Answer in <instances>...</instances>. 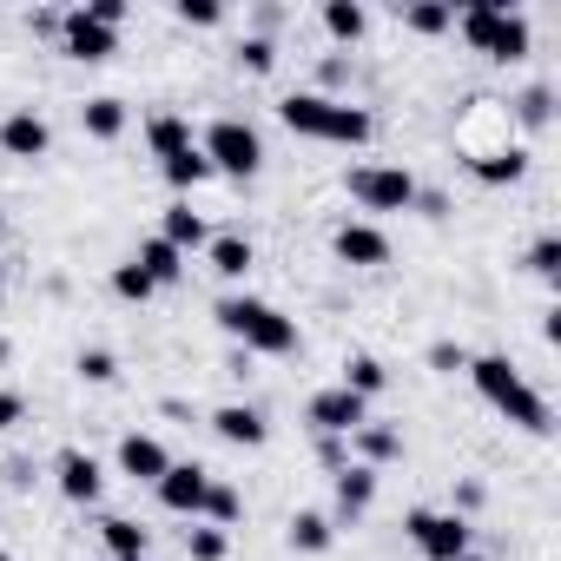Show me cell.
Instances as JSON below:
<instances>
[{"label": "cell", "mask_w": 561, "mask_h": 561, "mask_svg": "<svg viewBox=\"0 0 561 561\" xmlns=\"http://www.w3.org/2000/svg\"><path fill=\"white\" fill-rule=\"evenodd\" d=\"M383 383H390V370H383L377 357H364V351H357V357H344V390H351V397H364V403H370V397H383Z\"/></svg>", "instance_id": "484cf974"}, {"label": "cell", "mask_w": 561, "mask_h": 561, "mask_svg": "<svg viewBox=\"0 0 561 561\" xmlns=\"http://www.w3.org/2000/svg\"><path fill=\"white\" fill-rule=\"evenodd\" d=\"M351 443L364 449V469H377V462H397V456H403V436H397V430H383V423H364Z\"/></svg>", "instance_id": "83f0119b"}, {"label": "cell", "mask_w": 561, "mask_h": 561, "mask_svg": "<svg viewBox=\"0 0 561 561\" xmlns=\"http://www.w3.org/2000/svg\"><path fill=\"white\" fill-rule=\"evenodd\" d=\"M21 416H27V397L21 390H0V430H14Z\"/></svg>", "instance_id": "ab89813d"}, {"label": "cell", "mask_w": 561, "mask_h": 561, "mask_svg": "<svg viewBox=\"0 0 561 561\" xmlns=\"http://www.w3.org/2000/svg\"><path fill=\"white\" fill-rule=\"evenodd\" d=\"M100 541H106V554H113V561H139L152 535H146L139 522H126V515H106V522H100Z\"/></svg>", "instance_id": "44dd1931"}, {"label": "cell", "mask_w": 561, "mask_h": 561, "mask_svg": "<svg viewBox=\"0 0 561 561\" xmlns=\"http://www.w3.org/2000/svg\"><path fill=\"white\" fill-rule=\"evenodd\" d=\"M344 185H351V198H357L364 211H410L416 192H423L403 165H351Z\"/></svg>", "instance_id": "8992f818"}, {"label": "cell", "mask_w": 561, "mask_h": 561, "mask_svg": "<svg viewBox=\"0 0 561 561\" xmlns=\"http://www.w3.org/2000/svg\"><path fill=\"white\" fill-rule=\"evenodd\" d=\"M205 257H211V271L218 277H231V285H238V277L257 264V251H251V238H238V231H218L211 244H205Z\"/></svg>", "instance_id": "ac0fdd59"}, {"label": "cell", "mask_w": 561, "mask_h": 561, "mask_svg": "<svg viewBox=\"0 0 561 561\" xmlns=\"http://www.w3.org/2000/svg\"><path fill=\"white\" fill-rule=\"evenodd\" d=\"M370 502H377V469L344 462V469H337V515H344V522H357Z\"/></svg>", "instance_id": "e0dca14e"}, {"label": "cell", "mask_w": 561, "mask_h": 561, "mask_svg": "<svg viewBox=\"0 0 561 561\" xmlns=\"http://www.w3.org/2000/svg\"><path fill=\"white\" fill-rule=\"evenodd\" d=\"M469 172L482 185H515V179H528V152L522 146H489V152H469Z\"/></svg>", "instance_id": "9a60e30c"}, {"label": "cell", "mask_w": 561, "mask_h": 561, "mask_svg": "<svg viewBox=\"0 0 561 561\" xmlns=\"http://www.w3.org/2000/svg\"><path fill=\"white\" fill-rule=\"evenodd\" d=\"M218 331L225 337H238L244 344V357H298V318H285L277 305H264V298H218Z\"/></svg>", "instance_id": "7a4b0ae2"}, {"label": "cell", "mask_w": 561, "mask_h": 561, "mask_svg": "<svg viewBox=\"0 0 561 561\" xmlns=\"http://www.w3.org/2000/svg\"><path fill=\"white\" fill-rule=\"evenodd\" d=\"M0 152H8V159H47L54 152V126L34 106H21V113L0 119Z\"/></svg>", "instance_id": "8fae6325"}, {"label": "cell", "mask_w": 561, "mask_h": 561, "mask_svg": "<svg viewBox=\"0 0 561 561\" xmlns=\"http://www.w3.org/2000/svg\"><path fill=\"white\" fill-rule=\"evenodd\" d=\"M469 383L482 390V403H495L515 430H528V436H548L554 423H548V403L522 383V370L508 364V357H469Z\"/></svg>", "instance_id": "3957f363"}, {"label": "cell", "mask_w": 561, "mask_h": 561, "mask_svg": "<svg viewBox=\"0 0 561 561\" xmlns=\"http://www.w3.org/2000/svg\"><path fill=\"white\" fill-rule=\"evenodd\" d=\"M456 34H462L476 54L502 60V67H515V60L528 54V21L508 14V8H495V0H469V8L456 14Z\"/></svg>", "instance_id": "277c9868"}, {"label": "cell", "mask_w": 561, "mask_h": 561, "mask_svg": "<svg viewBox=\"0 0 561 561\" xmlns=\"http://www.w3.org/2000/svg\"><path fill=\"white\" fill-rule=\"evenodd\" d=\"M305 416H311V430H318V436H357V430L370 423V403H364V397H351V390L337 383V390H318Z\"/></svg>", "instance_id": "ba28073f"}, {"label": "cell", "mask_w": 561, "mask_h": 561, "mask_svg": "<svg viewBox=\"0 0 561 561\" xmlns=\"http://www.w3.org/2000/svg\"><path fill=\"white\" fill-rule=\"evenodd\" d=\"M456 561H489V554H476V548H469V554H456Z\"/></svg>", "instance_id": "b9f144b4"}, {"label": "cell", "mask_w": 561, "mask_h": 561, "mask_svg": "<svg viewBox=\"0 0 561 561\" xmlns=\"http://www.w3.org/2000/svg\"><path fill=\"white\" fill-rule=\"evenodd\" d=\"M80 14H87V21H100L106 34H119V21H126L133 8H126V0H87V8H80Z\"/></svg>", "instance_id": "74e56055"}, {"label": "cell", "mask_w": 561, "mask_h": 561, "mask_svg": "<svg viewBox=\"0 0 561 561\" xmlns=\"http://www.w3.org/2000/svg\"><path fill=\"white\" fill-rule=\"evenodd\" d=\"M548 106H554V93H548V87H528V93L515 100V113H522V126H548Z\"/></svg>", "instance_id": "8d00e7d4"}, {"label": "cell", "mask_w": 561, "mask_h": 561, "mask_svg": "<svg viewBox=\"0 0 561 561\" xmlns=\"http://www.w3.org/2000/svg\"><path fill=\"white\" fill-rule=\"evenodd\" d=\"M133 264L152 277V285H179V277H185V251H172L165 238H146V244L133 251Z\"/></svg>", "instance_id": "ffe728a7"}, {"label": "cell", "mask_w": 561, "mask_h": 561, "mask_svg": "<svg viewBox=\"0 0 561 561\" xmlns=\"http://www.w3.org/2000/svg\"><path fill=\"white\" fill-rule=\"evenodd\" d=\"M113 291H119L126 305H146V298H152L159 285H152V277H146V271H139V264L126 257V264H113Z\"/></svg>", "instance_id": "1f68e13d"}, {"label": "cell", "mask_w": 561, "mask_h": 561, "mask_svg": "<svg viewBox=\"0 0 561 561\" xmlns=\"http://www.w3.org/2000/svg\"><path fill=\"white\" fill-rule=\"evenodd\" d=\"M238 67H244V73H271V67H277V47H271L264 34H251V41L238 47Z\"/></svg>", "instance_id": "e575fe53"}, {"label": "cell", "mask_w": 561, "mask_h": 561, "mask_svg": "<svg viewBox=\"0 0 561 561\" xmlns=\"http://www.w3.org/2000/svg\"><path fill=\"white\" fill-rule=\"evenodd\" d=\"M0 561H14V554H8V548H0Z\"/></svg>", "instance_id": "7bdbcfd3"}, {"label": "cell", "mask_w": 561, "mask_h": 561, "mask_svg": "<svg viewBox=\"0 0 561 561\" xmlns=\"http://www.w3.org/2000/svg\"><path fill=\"white\" fill-rule=\"evenodd\" d=\"M73 370H80L87 383H113V377H119V364H113V351H80V357H73Z\"/></svg>", "instance_id": "d590c367"}, {"label": "cell", "mask_w": 561, "mask_h": 561, "mask_svg": "<svg viewBox=\"0 0 561 561\" xmlns=\"http://www.w3.org/2000/svg\"><path fill=\"white\" fill-rule=\"evenodd\" d=\"M159 165H165V185H172V192H192V185L211 179V165H205L198 146H185V152H172V159H159Z\"/></svg>", "instance_id": "4316f807"}, {"label": "cell", "mask_w": 561, "mask_h": 561, "mask_svg": "<svg viewBox=\"0 0 561 561\" xmlns=\"http://www.w3.org/2000/svg\"><path fill=\"white\" fill-rule=\"evenodd\" d=\"M172 469V456H165V443L159 436H119V476H133V482H159Z\"/></svg>", "instance_id": "5bb4252c"}, {"label": "cell", "mask_w": 561, "mask_h": 561, "mask_svg": "<svg viewBox=\"0 0 561 561\" xmlns=\"http://www.w3.org/2000/svg\"><path fill=\"white\" fill-rule=\"evenodd\" d=\"M205 515H211V528H231V522H244V495H238L231 482H211V495H205Z\"/></svg>", "instance_id": "4dcf8cb0"}, {"label": "cell", "mask_w": 561, "mask_h": 561, "mask_svg": "<svg viewBox=\"0 0 561 561\" xmlns=\"http://www.w3.org/2000/svg\"><path fill=\"white\" fill-rule=\"evenodd\" d=\"M198 152H205V165L225 172V179H257V165H264V139H257V126H244V119H211L205 139H198Z\"/></svg>", "instance_id": "5b68a950"}, {"label": "cell", "mask_w": 561, "mask_h": 561, "mask_svg": "<svg viewBox=\"0 0 561 561\" xmlns=\"http://www.w3.org/2000/svg\"><path fill=\"white\" fill-rule=\"evenodd\" d=\"M285 535H291V548H298V554H324V548L337 541V528H331V515H318V508H298Z\"/></svg>", "instance_id": "7402d4cb"}, {"label": "cell", "mask_w": 561, "mask_h": 561, "mask_svg": "<svg viewBox=\"0 0 561 561\" xmlns=\"http://www.w3.org/2000/svg\"><path fill=\"white\" fill-rule=\"evenodd\" d=\"M430 370H449L456 377V370H469V351L462 344H430Z\"/></svg>", "instance_id": "f35d334b"}, {"label": "cell", "mask_w": 561, "mask_h": 561, "mask_svg": "<svg viewBox=\"0 0 561 561\" xmlns=\"http://www.w3.org/2000/svg\"><path fill=\"white\" fill-rule=\"evenodd\" d=\"M159 238H165L172 251H198V244H211V225H205V218H198V211H192V205L179 198V205L165 211V225H159Z\"/></svg>", "instance_id": "d6986e66"}, {"label": "cell", "mask_w": 561, "mask_h": 561, "mask_svg": "<svg viewBox=\"0 0 561 561\" xmlns=\"http://www.w3.org/2000/svg\"><path fill=\"white\" fill-rule=\"evenodd\" d=\"M80 126H87V139H119V133H126V106H119L113 93H100V100L80 106Z\"/></svg>", "instance_id": "603a6c76"}, {"label": "cell", "mask_w": 561, "mask_h": 561, "mask_svg": "<svg viewBox=\"0 0 561 561\" xmlns=\"http://www.w3.org/2000/svg\"><path fill=\"white\" fill-rule=\"evenodd\" d=\"M416 205H423V218H443V211H449V198H443V192H416Z\"/></svg>", "instance_id": "60d3db41"}, {"label": "cell", "mask_w": 561, "mask_h": 561, "mask_svg": "<svg viewBox=\"0 0 561 561\" xmlns=\"http://www.w3.org/2000/svg\"><path fill=\"white\" fill-rule=\"evenodd\" d=\"M60 47H67V54H73V60H87V67H93V60H106V54H113V47H119V34H106V27H100V21H87V14H80V8H73V14H67V21H60Z\"/></svg>", "instance_id": "4fadbf2b"}, {"label": "cell", "mask_w": 561, "mask_h": 561, "mask_svg": "<svg viewBox=\"0 0 561 561\" xmlns=\"http://www.w3.org/2000/svg\"><path fill=\"white\" fill-rule=\"evenodd\" d=\"M146 146H152L159 159H172V152H185V146H198V139H192V126H185L179 113H152V119H146Z\"/></svg>", "instance_id": "cb8c5ba5"}, {"label": "cell", "mask_w": 561, "mask_h": 561, "mask_svg": "<svg viewBox=\"0 0 561 561\" xmlns=\"http://www.w3.org/2000/svg\"><path fill=\"white\" fill-rule=\"evenodd\" d=\"M528 271H535V277H548V285L561 277V238H554V231H541V238L528 244Z\"/></svg>", "instance_id": "d6a6232c"}, {"label": "cell", "mask_w": 561, "mask_h": 561, "mask_svg": "<svg viewBox=\"0 0 561 561\" xmlns=\"http://www.w3.org/2000/svg\"><path fill=\"white\" fill-rule=\"evenodd\" d=\"M185 554H192V561H225V554H231V535H225V528H211V522H192Z\"/></svg>", "instance_id": "f1b7e54d"}, {"label": "cell", "mask_w": 561, "mask_h": 561, "mask_svg": "<svg viewBox=\"0 0 561 561\" xmlns=\"http://www.w3.org/2000/svg\"><path fill=\"white\" fill-rule=\"evenodd\" d=\"M277 119H285L298 139H324V146H370L377 119L351 100H331V93H285L277 100Z\"/></svg>", "instance_id": "6da1fadb"}, {"label": "cell", "mask_w": 561, "mask_h": 561, "mask_svg": "<svg viewBox=\"0 0 561 561\" xmlns=\"http://www.w3.org/2000/svg\"><path fill=\"white\" fill-rule=\"evenodd\" d=\"M324 34L351 47V41H364V34H370V14L357 8V0H324Z\"/></svg>", "instance_id": "d4e9b609"}, {"label": "cell", "mask_w": 561, "mask_h": 561, "mask_svg": "<svg viewBox=\"0 0 561 561\" xmlns=\"http://www.w3.org/2000/svg\"><path fill=\"white\" fill-rule=\"evenodd\" d=\"M139 561H146V554H139Z\"/></svg>", "instance_id": "f6af8a7d"}, {"label": "cell", "mask_w": 561, "mask_h": 561, "mask_svg": "<svg viewBox=\"0 0 561 561\" xmlns=\"http://www.w3.org/2000/svg\"><path fill=\"white\" fill-rule=\"evenodd\" d=\"M410 34H449L456 27V8H443V0H416V8L403 14Z\"/></svg>", "instance_id": "f546056e"}, {"label": "cell", "mask_w": 561, "mask_h": 561, "mask_svg": "<svg viewBox=\"0 0 561 561\" xmlns=\"http://www.w3.org/2000/svg\"><path fill=\"white\" fill-rule=\"evenodd\" d=\"M0 285H8V271H0Z\"/></svg>", "instance_id": "ee69618b"}, {"label": "cell", "mask_w": 561, "mask_h": 561, "mask_svg": "<svg viewBox=\"0 0 561 561\" xmlns=\"http://www.w3.org/2000/svg\"><path fill=\"white\" fill-rule=\"evenodd\" d=\"M211 430L225 436V443H238V449H264V416L251 410V403H225V410H211Z\"/></svg>", "instance_id": "2e32d148"}, {"label": "cell", "mask_w": 561, "mask_h": 561, "mask_svg": "<svg viewBox=\"0 0 561 561\" xmlns=\"http://www.w3.org/2000/svg\"><path fill=\"white\" fill-rule=\"evenodd\" d=\"M403 535L430 554V561H456V554H469V522L462 515H430V508H410L403 515Z\"/></svg>", "instance_id": "52a82bcc"}, {"label": "cell", "mask_w": 561, "mask_h": 561, "mask_svg": "<svg viewBox=\"0 0 561 561\" xmlns=\"http://www.w3.org/2000/svg\"><path fill=\"white\" fill-rule=\"evenodd\" d=\"M179 27H218L225 21V8H218V0H179Z\"/></svg>", "instance_id": "836d02e7"}, {"label": "cell", "mask_w": 561, "mask_h": 561, "mask_svg": "<svg viewBox=\"0 0 561 561\" xmlns=\"http://www.w3.org/2000/svg\"><path fill=\"white\" fill-rule=\"evenodd\" d=\"M54 482H60L67 502L93 508L100 489H106V469H100V456H87V449H60V456H54Z\"/></svg>", "instance_id": "30bf717a"}, {"label": "cell", "mask_w": 561, "mask_h": 561, "mask_svg": "<svg viewBox=\"0 0 561 561\" xmlns=\"http://www.w3.org/2000/svg\"><path fill=\"white\" fill-rule=\"evenodd\" d=\"M152 489H159V502H165L172 515H192V522H198V515H205V495H211V469H205V462H172Z\"/></svg>", "instance_id": "9c48e42d"}, {"label": "cell", "mask_w": 561, "mask_h": 561, "mask_svg": "<svg viewBox=\"0 0 561 561\" xmlns=\"http://www.w3.org/2000/svg\"><path fill=\"white\" fill-rule=\"evenodd\" d=\"M331 251H337L344 264H357V271H377V264H390V238H383L377 225H364V218L337 225V231H331Z\"/></svg>", "instance_id": "7c38bea8"}]
</instances>
